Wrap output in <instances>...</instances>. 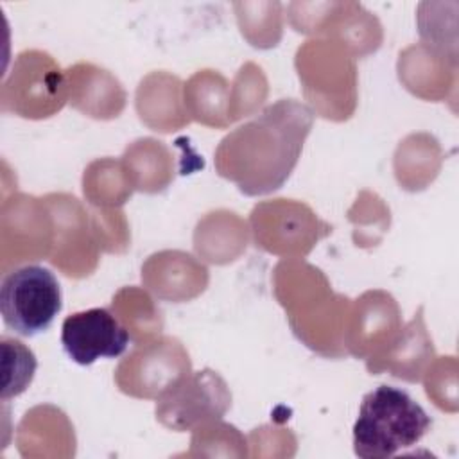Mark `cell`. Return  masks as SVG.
I'll use <instances>...</instances> for the list:
<instances>
[{
  "label": "cell",
  "mask_w": 459,
  "mask_h": 459,
  "mask_svg": "<svg viewBox=\"0 0 459 459\" xmlns=\"http://www.w3.org/2000/svg\"><path fill=\"white\" fill-rule=\"evenodd\" d=\"M312 118V111L296 100L269 106L221 142L219 174L247 195L280 188L298 161Z\"/></svg>",
  "instance_id": "6da1fadb"
},
{
  "label": "cell",
  "mask_w": 459,
  "mask_h": 459,
  "mask_svg": "<svg viewBox=\"0 0 459 459\" xmlns=\"http://www.w3.org/2000/svg\"><path fill=\"white\" fill-rule=\"evenodd\" d=\"M430 423V416L407 391L382 384L360 402L353 423V452L362 459L393 457L414 446Z\"/></svg>",
  "instance_id": "7a4b0ae2"
},
{
  "label": "cell",
  "mask_w": 459,
  "mask_h": 459,
  "mask_svg": "<svg viewBox=\"0 0 459 459\" xmlns=\"http://www.w3.org/2000/svg\"><path fill=\"white\" fill-rule=\"evenodd\" d=\"M63 296L54 273L41 265H23L7 273L0 285L4 325L18 335L34 337L50 328L61 312Z\"/></svg>",
  "instance_id": "3957f363"
},
{
  "label": "cell",
  "mask_w": 459,
  "mask_h": 459,
  "mask_svg": "<svg viewBox=\"0 0 459 459\" xmlns=\"http://www.w3.org/2000/svg\"><path fill=\"white\" fill-rule=\"evenodd\" d=\"M131 342L126 326L108 308H88L70 314L61 326V344L66 355L90 366L99 359L120 357Z\"/></svg>",
  "instance_id": "277c9868"
},
{
  "label": "cell",
  "mask_w": 459,
  "mask_h": 459,
  "mask_svg": "<svg viewBox=\"0 0 459 459\" xmlns=\"http://www.w3.org/2000/svg\"><path fill=\"white\" fill-rule=\"evenodd\" d=\"M2 353H4L2 400H7L11 396H18L29 387L36 371V357L20 341H13L7 337H2Z\"/></svg>",
  "instance_id": "5b68a950"
}]
</instances>
